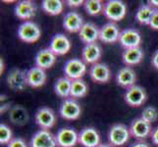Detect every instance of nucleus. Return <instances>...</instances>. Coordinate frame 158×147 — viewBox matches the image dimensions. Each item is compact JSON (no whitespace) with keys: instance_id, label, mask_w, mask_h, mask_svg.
<instances>
[{"instance_id":"30","label":"nucleus","mask_w":158,"mask_h":147,"mask_svg":"<svg viewBox=\"0 0 158 147\" xmlns=\"http://www.w3.org/2000/svg\"><path fill=\"white\" fill-rule=\"evenodd\" d=\"M85 10L90 16H97L103 12L104 4L100 0H86L85 1Z\"/></svg>"},{"instance_id":"36","label":"nucleus","mask_w":158,"mask_h":147,"mask_svg":"<svg viewBox=\"0 0 158 147\" xmlns=\"http://www.w3.org/2000/svg\"><path fill=\"white\" fill-rule=\"evenodd\" d=\"M150 137H151L152 142H153L155 145H158V127H156V128H154L153 129H152Z\"/></svg>"},{"instance_id":"35","label":"nucleus","mask_w":158,"mask_h":147,"mask_svg":"<svg viewBox=\"0 0 158 147\" xmlns=\"http://www.w3.org/2000/svg\"><path fill=\"white\" fill-rule=\"evenodd\" d=\"M66 3L68 4L69 7L77 8L85 4V1H83V0H68V1H66Z\"/></svg>"},{"instance_id":"1","label":"nucleus","mask_w":158,"mask_h":147,"mask_svg":"<svg viewBox=\"0 0 158 147\" xmlns=\"http://www.w3.org/2000/svg\"><path fill=\"white\" fill-rule=\"evenodd\" d=\"M103 14L111 22H119L126 17L127 5L121 0H109L104 4Z\"/></svg>"},{"instance_id":"4","label":"nucleus","mask_w":158,"mask_h":147,"mask_svg":"<svg viewBox=\"0 0 158 147\" xmlns=\"http://www.w3.org/2000/svg\"><path fill=\"white\" fill-rule=\"evenodd\" d=\"M63 72L65 77H67L71 80H80L86 73V64L83 60L78 58L70 59L65 63Z\"/></svg>"},{"instance_id":"37","label":"nucleus","mask_w":158,"mask_h":147,"mask_svg":"<svg viewBox=\"0 0 158 147\" xmlns=\"http://www.w3.org/2000/svg\"><path fill=\"white\" fill-rule=\"evenodd\" d=\"M151 64L156 70H158V49L153 53V56L151 58Z\"/></svg>"},{"instance_id":"18","label":"nucleus","mask_w":158,"mask_h":147,"mask_svg":"<svg viewBox=\"0 0 158 147\" xmlns=\"http://www.w3.org/2000/svg\"><path fill=\"white\" fill-rule=\"evenodd\" d=\"M102 55L101 47L97 42L85 44L81 51V59L85 64H96L98 63Z\"/></svg>"},{"instance_id":"22","label":"nucleus","mask_w":158,"mask_h":147,"mask_svg":"<svg viewBox=\"0 0 158 147\" xmlns=\"http://www.w3.org/2000/svg\"><path fill=\"white\" fill-rule=\"evenodd\" d=\"M116 81L122 88H129L135 85V81H137V74L133 68L129 66L121 68L116 75Z\"/></svg>"},{"instance_id":"2","label":"nucleus","mask_w":158,"mask_h":147,"mask_svg":"<svg viewBox=\"0 0 158 147\" xmlns=\"http://www.w3.org/2000/svg\"><path fill=\"white\" fill-rule=\"evenodd\" d=\"M41 36V31L35 22L26 21L18 28V37L26 43L36 42Z\"/></svg>"},{"instance_id":"32","label":"nucleus","mask_w":158,"mask_h":147,"mask_svg":"<svg viewBox=\"0 0 158 147\" xmlns=\"http://www.w3.org/2000/svg\"><path fill=\"white\" fill-rule=\"evenodd\" d=\"M13 139V133L6 124L0 125V143L8 144Z\"/></svg>"},{"instance_id":"14","label":"nucleus","mask_w":158,"mask_h":147,"mask_svg":"<svg viewBox=\"0 0 158 147\" xmlns=\"http://www.w3.org/2000/svg\"><path fill=\"white\" fill-rule=\"evenodd\" d=\"M90 79L98 84H106L111 79V71L104 63L94 64L89 69Z\"/></svg>"},{"instance_id":"26","label":"nucleus","mask_w":158,"mask_h":147,"mask_svg":"<svg viewBox=\"0 0 158 147\" xmlns=\"http://www.w3.org/2000/svg\"><path fill=\"white\" fill-rule=\"evenodd\" d=\"M71 86H72V80L67 77L59 78L55 84H54V91L61 98L71 97Z\"/></svg>"},{"instance_id":"11","label":"nucleus","mask_w":158,"mask_h":147,"mask_svg":"<svg viewBox=\"0 0 158 147\" xmlns=\"http://www.w3.org/2000/svg\"><path fill=\"white\" fill-rule=\"evenodd\" d=\"M31 147H57L56 137L49 130L40 129L31 138Z\"/></svg>"},{"instance_id":"33","label":"nucleus","mask_w":158,"mask_h":147,"mask_svg":"<svg viewBox=\"0 0 158 147\" xmlns=\"http://www.w3.org/2000/svg\"><path fill=\"white\" fill-rule=\"evenodd\" d=\"M7 147H29L27 144L26 140L22 137H16L13 138L10 142L7 144Z\"/></svg>"},{"instance_id":"38","label":"nucleus","mask_w":158,"mask_h":147,"mask_svg":"<svg viewBox=\"0 0 158 147\" xmlns=\"http://www.w3.org/2000/svg\"><path fill=\"white\" fill-rule=\"evenodd\" d=\"M130 147H150V146L148 143H146L145 141H138V142H135Z\"/></svg>"},{"instance_id":"24","label":"nucleus","mask_w":158,"mask_h":147,"mask_svg":"<svg viewBox=\"0 0 158 147\" xmlns=\"http://www.w3.org/2000/svg\"><path fill=\"white\" fill-rule=\"evenodd\" d=\"M123 62L127 66H135L141 62L143 59V51L140 47H135V48H129L125 49L123 52Z\"/></svg>"},{"instance_id":"34","label":"nucleus","mask_w":158,"mask_h":147,"mask_svg":"<svg viewBox=\"0 0 158 147\" xmlns=\"http://www.w3.org/2000/svg\"><path fill=\"white\" fill-rule=\"evenodd\" d=\"M149 27L152 30L158 31V9H155L153 15H152V18L149 23Z\"/></svg>"},{"instance_id":"6","label":"nucleus","mask_w":158,"mask_h":147,"mask_svg":"<svg viewBox=\"0 0 158 147\" xmlns=\"http://www.w3.org/2000/svg\"><path fill=\"white\" fill-rule=\"evenodd\" d=\"M131 135L137 138L139 141H143L151 134L153 129H151V124L146 122L143 118H137L130 125Z\"/></svg>"},{"instance_id":"25","label":"nucleus","mask_w":158,"mask_h":147,"mask_svg":"<svg viewBox=\"0 0 158 147\" xmlns=\"http://www.w3.org/2000/svg\"><path fill=\"white\" fill-rule=\"evenodd\" d=\"M9 118L14 125L17 126H24L29 121L28 111L21 105H16L10 110Z\"/></svg>"},{"instance_id":"42","label":"nucleus","mask_w":158,"mask_h":147,"mask_svg":"<svg viewBox=\"0 0 158 147\" xmlns=\"http://www.w3.org/2000/svg\"><path fill=\"white\" fill-rule=\"evenodd\" d=\"M1 74H2V72H3V70H4V63H3V59H1Z\"/></svg>"},{"instance_id":"9","label":"nucleus","mask_w":158,"mask_h":147,"mask_svg":"<svg viewBox=\"0 0 158 147\" xmlns=\"http://www.w3.org/2000/svg\"><path fill=\"white\" fill-rule=\"evenodd\" d=\"M6 81L9 88L14 91H22L28 85L27 73L20 69H13L7 76Z\"/></svg>"},{"instance_id":"15","label":"nucleus","mask_w":158,"mask_h":147,"mask_svg":"<svg viewBox=\"0 0 158 147\" xmlns=\"http://www.w3.org/2000/svg\"><path fill=\"white\" fill-rule=\"evenodd\" d=\"M49 49L56 56H62L67 54L71 49V41L63 34L55 35L49 43Z\"/></svg>"},{"instance_id":"27","label":"nucleus","mask_w":158,"mask_h":147,"mask_svg":"<svg viewBox=\"0 0 158 147\" xmlns=\"http://www.w3.org/2000/svg\"><path fill=\"white\" fill-rule=\"evenodd\" d=\"M155 11V8L150 6L149 4H143L135 12V20H137L141 25H148L149 26L150 20L152 18Z\"/></svg>"},{"instance_id":"28","label":"nucleus","mask_w":158,"mask_h":147,"mask_svg":"<svg viewBox=\"0 0 158 147\" xmlns=\"http://www.w3.org/2000/svg\"><path fill=\"white\" fill-rule=\"evenodd\" d=\"M41 8L48 15L57 16L63 12L64 4L61 0H43Z\"/></svg>"},{"instance_id":"12","label":"nucleus","mask_w":158,"mask_h":147,"mask_svg":"<svg viewBox=\"0 0 158 147\" xmlns=\"http://www.w3.org/2000/svg\"><path fill=\"white\" fill-rule=\"evenodd\" d=\"M79 143L84 147H97L100 144V135L96 129L86 127L79 133Z\"/></svg>"},{"instance_id":"7","label":"nucleus","mask_w":158,"mask_h":147,"mask_svg":"<svg viewBox=\"0 0 158 147\" xmlns=\"http://www.w3.org/2000/svg\"><path fill=\"white\" fill-rule=\"evenodd\" d=\"M35 120L36 125L41 129L48 130L49 129L53 128L54 125L56 124L57 117H56L55 112H54L51 108L41 107L35 113Z\"/></svg>"},{"instance_id":"17","label":"nucleus","mask_w":158,"mask_h":147,"mask_svg":"<svg viewBox=\"0 0 158 147\" xmlns=\"http://www.w3.org/2000/svg\"><path fill=\"white\" fill-rule=\"evenodd\" d=\"M36 13V5L31 0L19 1L15 6V15L21 20L28 21L32 19Z\"/></svg>"},{"instance_id":"40","label":"nucleus","mask_w":158,"mask_h":147,"mask_svg":"<svg viewBox=\"0 0 158 147\" xmlns=\"http://www.w3.org/2000/svg\"><path fill=\"white\" fill-rule=\"evenodd\" d=\"M148 3L150 6H152L155 9H158V0H149Z\"/></svg>"},{"instance_id":"23","label":"nucleus","mask_w":158,"mask_h":147,"mask_svg":"<svg viewBox=\"0 0 158 147\" xmlns=\"http://www.w3.org/2000/svg\"><path fill=\"white\" fill-rule=\"evenodd\" d=\"M56 57L49 48L40 49L35 55V66L43 70L50 69L56 63Z\"/></svg>"},{"instance_id":"16","label":"nucleus","mask_w":158,"mask_h":147,"mask_svg":"<svg viewBox=\"0 0 158 147\" xmlns=\"http://www.w3.org/2000/svg\"><path fill=\"white\" fill-rule=\"evenodd\" d=\"M120 34L121 31L118 25L114 22H109L100 29L99 39L104 43H115L119 41Z\"/></svg>"},{"instance_id":"10","label":"nucleus","mask_w":158,"mask_h":147,"mask_svg":"<svg viewBox=\"0 0 158 147\" xmlns=\"http://www.w3.org/2000/svg\"><path fill=\"white\" fill-rule=\"evenodd\" d=\"M55 137L58 147H74L79 143V133L72 128L60 129Z\"/></svg>"},{"instance_id":"19","label":"nucleus","mask_w":158,"mask_h":147,"mask_svg":"<svg viewBox=\"0 0 158 147\" xmlns=\"http://www.w3.org/2000/svg\"><path fill=\"white\" fill-rule=\"evenodd\" d=\"M47 76L45 70L40 67H32L27 72V80H28V85L32 88H39L44 85L46 83Z\"/></svg>"},{"instance_id":"5","label":"nucleus","mask_w":158,"mask_h":147,"mask_svg":"<svg viewBox=\"0 0 158 147\" xmlns=\"http://www.w3.org/2000/svg\"><path fill=\"white\" fill-rule=\"evenodd\" d=\"M59 113L60 116L67 121H75L81 115V107L80 103L74 98H67L62 102Z\"/></svg>"},{"instance_id":"8","label":"nucleus","mask_w":158,"mask_h":147,"mask_svg":"<svg viewBox=\"0 0 158 147\" xmlns=\"http://www.w3.org/2000/svg\"><path fill=\"white\" fill-rule=\"evenodd\" d=\"M125 101L131 107H139L143 104L146 100V92L140 85L135 84L127 88L125 92Z\"/></svg>"},{"instance_id":"41","label":"nucleus","mask_w":158,"mask_h":147,"mask_svg":"<svg viewBox=\"0 0 158 147\" xmlns=\"http://www.w3.org/2000/svg\"><path fill=\"white\" fill-rule=\"evenodd\" d=\"M97 147H114L110 143H100Z\"/></svg>"},{"instance_id":"39","label":"nucleus","mask_w":158,"mask_h":147,"mask_svg":"<svg viewBox=\"0 0 158 147\" xmlns=\"http://www.w3.org/2000/svg\"><path fill=\"white\" fill-rule=\"evenodd\" d=\"M8 109H12L11 108V105H10V103H7V104H3L2 106H1V113H4V112H6V110H8Z\"/></svg>"},{"instance_id":"21","label":"nucleus","mask_w":158,"mask_h":147,"mask_svg":"<svg viewBox=\"0 0 158 147\" xmlns=\"http://www.w3.org/2000/svg\"><path fill=\"white\" fill-rule=\"evenodd\" d=\"M83 17L76 11L68 12L64 16L63 19V27L64 29L69 32H79L84 26Z\"/></svg>"},{"instance_id":"3","label":"nucleus","mask_w":158,"mask_h":147,"mask_svg":"<svg viewBox=\"0 0 158 147\" xmlns=\"http://www.w3.org/2000/svg\"><path fill=\"white\" fill-rule=\"evenodd\" d=\"M131 137L130 129L124 124H115L110 128L108 133V140L112 146H123Z\"/></svg>"},{"instance_id":"29","label":"nucleus","mask_w":158,"mask_h":147,"mask_svg":"<svg viewBox=\"0 0 158 147\" xmlns=\"http://www.w3.org/2000/svg\"><path fill=\"white\" fill-rule=\"evenodd\" d=\"M89 92V85L83 79L72 80L71 86V98H83Z\"/></svg>"},{"instance_id":"31","label":"nucleus","mask_w":158,"mask_h":147,"mask_svg":"<svg viewBox=\"0 0 158 147\" xmlns=\"http://www.w3.org/2000/svg\"><path fill=\"white\" fill-rule=\"evenodd\" d=\"M140 118H143L145 120L146 122H148L149 124H152L157 121L158 119V111L157 109L153 106H148L145 107L143 112H141Z\"/></svg>"},{"instance_id":"13","label":"nucleus","mask_w":158,"mask_h":147,"mask_svg":"<svg viewBox=\"0 0 158 147\" xmlns=\"http://www.w3.org/2000/svg\"><path fill=\"white\" fill-rule=\"evenodd\" d=\"M119 42L125 49L139 47L141 42V35L138 30L127 29L121 31Z\"/></svg>"},{"instance_id":"20","label":"nucleus","mask_w":158,"mask_h":147,"mask_svg":"<svg viewBox=\"0 0 158 147\" xmlns=\"http://www.w3.org/2000/svg\"><path fill=\"white\" fill-rule=\"evenodd\" d=\"M99 29L94 23H85L79 31L80 39L85 44L94 43L97 39H99Z\"/></svg>"}]
</instances>
